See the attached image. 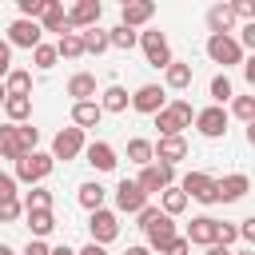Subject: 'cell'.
Wrapping results in <instances>:
<instances>
[{
  "instance_id": "obj_1",
  "label": "cell",
  "mask_w": 255,
  "mask_h": 255,
  "mask_svg": "<svg viewBox=\"0 0 255 255\" xmlns=\"http://www.w3.org/2000/svg\"><path fill=\"white\" fill-rule=\"evenodd\" d=\"M151 120H155L159 135H183V128H191V120H195V108H191V100L175 96V100H167Z\"/></svg>"
},
{
  "instance_id": "obj_2",
  "label": "cell",
  "mask_w": 255,
  "mask_h": 255,
  "mask_svg": "<svg viewBox=\"0 0 255 255\" xmlns=\"http://www.w3.org/2000/svg\"><path fill=\"white\" fill-rule=\"evenodd\" d=\"M52 167H56V159H52L48 151H28V155L16 159L12 179H16V183H28V187H40V183L52 175Z\"/></svg>"
},
{
  "instance_id": "obj_3",
  "label": "cell",
  "mask_w": 255,
  "mask_h": 255,
  "mask_svg": "<svg viewBox=\"0 0 255 255\" xmlns=\"http://www.w3.org/2000/svg\"><path fill=\"white\" fill-rule=\"evenodd\" d=\"M195 131L203 135V139H223L227 135V124H231V116H227V108H215V104H207V108H199L195 112Z\"/></svg>"
},
{
  "instance_id": "obj_4",
  "label": "cell",
  "mask_w": 255,
  "mask_h": 255,
  "mask_svg": "<svg viewBox=\"0 0 255 255\" xmlns=\"http://www.w3.org/2000/svg\"><path fill=\"white\" fill-rule=\"evenodd\" d=\"M207 60L211 64H219L223 72L227 68H235V64H243V48L235 44V36H207Z\"/></svg>"
},
{
  "instance_id": "obj_5",
  "label": "cell",
  "mask_w": 255,
  "mask_h": 255,
  "mask_svg": "<svg viewBox=\"0 0 255 255\" xmlns=\"http://www.w3.org/2000/svg\"><path fill=\"white\" fill-rule=\"evenodd\" d=\"M183 195H187V203L195 199V203H215V175H207V171H187L179 183H175Z\"/></svg>"
},
{
  "instance_id": "obj_6",
  "label": "cell",
  "mask_w": 255,
  "mask_h": 255,
  "mask_svg": "<svg viewBox=\"0 0 255 255\" xmlns=\"http://www.w3.org/2000/svg\"><path fill=\"white\" fill-rule=\"evenodd\" d=\"M88 243H100V247H108L116 235H120V215L116 211H108V207H100V211H88Z\"/></svg>"
},
{
  "instance_id": "obj_7",
  "label": "cell",
  "mask_w": 255,
  "mask_h": 255,
  "mask_svg": "<svg viewBox=\"0 0 255 255\" xmlns=\"http://www.w3.org/2000/svg\"><path fill=\"white\" fill-rule=\"evenodd\" d=\"M139 48H143V56H147L151 68H167V64L175 60V56H171V44H167V36H163L159 28L139 32Z\"/></svg>"
},
{
  "instance_id": "obj_8",
  "label": "cell",
  "mask_w": 255,
  "mask_h": 255,
  "mask_svg": "<svg viewBox=\"0 0 255 255\" xmlns=\"http://www.w3.org/2000/svg\"><path fill=\"white\" fill-rule=\"evenodd\" d=\"M84 143H88V139H84L80 128H60V131L52 135V151H48V155H52V159H64V163H68V159H80V155H84Z\"/></svg>"
},
{
  "instance_id": "obj_9",
  "label": "cell",
  "mask_w": 255,
  "mask_h": 255,
  "mask_svg": "<svg viewBox=\"0 0 255 255\" xmlns=\"http://www.w3.org/2000/svg\"><path fill=\"white\" fill-rule=\"evenodd\" d=\"M135 183H139V191L143 195H159L163 187H171L175 183V167H167V163H147V167H139V175H135Z\"/></svg>"
},
{
  "instance_id": "obj_10",
  "label": "cell",
  "mask_w": 255,
  "mask_h": 255,
  "mask_svg": "<svg viewBox=\"0 0 255 255\" xmlns=\"http://www.w3.org/2000/svg\"><path fill=\"white\" fill-rule=\"evenodd\" d=\"M68 16V32H84V28H96L100 16H104V4L100 0H76L72 8H64Z\"/></svg>"
},
{
  "instance_id": "obj_11",
  "label": "cell",
  "mask_w": 255,
  "mask_h": 255,
  "mask_svg": "<svg viewBox=\"0 0 255 255\" xmlns=\"http://www.w3.org/2000/svg\"><path fill=\"white\" fill-rule=\"evenodd\" d=\"M4 44H8V48H28V52H32L36 44H44V32H40V24H36V20H20V16H16V20L8 24Z\"/></svg>"
},
{
  "instance_id": "obj_12",
  "label": "cell",
  "mask_w": 255,
  "mask_h": 255,
  "mask_svg": "<svg viewBox=\"0 0 255 255\" xmlns=\"http://www.w3.org/2000/svg\"><path fill=\"white\" fill-rule=\"evenodd\" d=\"M143 235H147V243H143V247H147L151 255H159V251H163V247H167V243H171V239H175L179 231H175V219L159 211V215H155V219H151V223L143 227Z\"/></svg>"
},
{
  "instance_id": "obj_13",
  "label": "cell",
  "mask_w": 255,
  "mask_h": 255,
  "mask_svg": "<svg viewBox=\"0 0 255 255\" xmlns=\"http://www.w3.org/2000/svg\"><path fill=\"white\" fill-rule=\"evenodd\" d=\"M128 100H131V108H135L139 116H155V112L167 104V92H163V84H139Z\"/></svg>"
},
{
  "instance_id": "obj_14",
  "label": "cell",
  "mask_w": 255,
  "mask_h": 255,
  "mask_svg": "<svg viewBox=\"0 0 255 255\" xmlns=\"http://www.w3.org/2000/svg\"><path fill=\"white\" fill-rule=\"evenodd\" d=\"M151 159L175 167L179 159H187V139H183V135H159V139L151 143Z\"/></svg>"
},
{
  "instance_id": "obj_15",
  "label": "cell",
  "mask_w": 255,
  "mask_h": 255,
  "mask_svg": "<svg viewBox=\"0 0 255 255\" xmlns=\"http://www.w3.org/2000/svg\"><path fill=\"white\" fill-rule=\"evenodd\" d=\"M183 239L195 243V247H211V243H219V219H215V215H195V219L187 223Z\"/></svg>"
},
{
  "instance_id": "obj_16",
  "label": "cell",
  "mask_w": 255,
  "mask_h": 255,
  "mask_svg": "<svg viewBox=\"0 0 255 255\" xmlns=\"http://www.w3.org/2000/svg\"><path fill=\"white\" fill-rule=\"evenodd\" d=\"M247 191H251V179L243 171H231V175L215 179V203H239Z\"/></svg>"
},
{
  "instance_id": "obj_17",
  "label": "cell",
  "mask_w": 255,
  "mask_h": 255,
  "mask_svg": "<svg viewBox=\"0 0 255 255\" xmlns=\"http://www.w3.org/2000/svg\"><path fill=\"white\" fill-rule=\"evenodd\" d=\"M143 207H147V195L139 191V183H135V179H120V183H116V211L135 215V211H143Z\"/></svg>"
},
{
  "instance_id": "obj_18",
  "label": "cell",
  "mask_w": 255,
  "mask_h": 255,
  "mask_svg": "<svg viewBox=\"0 0 255 255\" xmlns=\"http://www.w3.org/2000/svg\"><path fill=\"white\" fill-rule=\"evenodd\" d=\"M151 16H155V4L151 0H128L124 8H120V24L124 28H143V24H151Z\"/></svg>"
},
{
  "instance_id": "obj_19",
  "label": "cell",
  "mask_w": 255,
  "mask_h": 255,
  "mask_svg": "<svg viewBox=\"0 0 255 255\" xmlns=\"http://www.w3.org/2000/svg\"><path fill=\"white\" fill-rule=\"evenodd\" d=\"M84 159L96 167V171H116V147L108 143V139H92V143H84Z\"/></svg>"
},
{
  "instance_id": "obj_20",
  "label": "cell",
  "mask_w": 255,
  "mask_h": 255,
  "mask_svg": "<svg viewBox=\"0 0 255 255\" xmlns=\"http://www.w3.org/2000/svg\"><path fill=\"white\" fill-rule=\"evenodd\" d=\"M191 80H195V68L183 64V60H171V64L163 68V92H187Z\"/></svg>"
},
{
  "instance_id": "obj_21",
  "label": "cell",
  "mask_w": 255,
  "mask_h": 255,
  "mask_svg": "<svg viewBox=\"0 0 255 255\" xmlns=\"http://www.w3.org/2000/svg\"><path fill=\"white\" fill-rule=\"evenodd\" d=\"M231 28H235V12H231V4H211L207 8V32L211 36H231Z\"/></svg>"
},
{
  "instance_id": "obj_22",
  "label": "cell",
  "mask_w": 255,
  "mask_h": 255,
  "mask_svg": "<svg viewBox=\"0 0 255 255\" xmlns=\"http://www.w3.org/2000/svg\"><path fill=\"white\" fill-rule=\"evenodd\" d=\"M96 104H100V112H104V116H108V112H112V116H120V112H128V104H131V100H128V88L108 84V88L100 92V100H96Z\"/></svg>"
},
{
  "instance_id": "obj_23",
  "label": "cell",
  "mask_w": 255,
  "mask_h": 255,
  "mask_svg": "<svg viewBox=\"0 0 255 255\" xmlns=\"http://www.w3.org/2000/svg\"><path fill=\"white\" fill-rule=\"evenodd\" d=\"M100 120H104V112H100V104H96V100L72 104V128L88 131V128H100Z\"/></svg>"
},
{
  "instance_id": "obj_24",
  "label": "cell",
  "mask_w": 255,
  "mask_h": 255,
  "mask_svg": "<svg viewBox=\"0 0 255 255\" xmlns=\"http://www.w3.org/2000/svg\"><path fill=\"white\" fill-rule=\"evenodd\" d=\"M36 24H40V32H60V36H64V32H68L64 4H60V0H48V4H44V16H40Z\"/></svg>"
},
{
  "instance_id": "obj_25",
  "label": "cell",
  "mask_w": 255,
  "mask_h": 255,
  "mask_svg": "<svg viewBox=\"0 0 255 255\" xmlns=\"http://www.w3.org/2000/svg\"><path fill=\"white\" fill-rule=\"evenodd\" d=\"M96 76L92 72H76L72 80H68V96H72V104H84V100H96Z\"/></svg>"
},
{
  "instance_id": "obj_26",
  "label": "cell",
  "mask_w": 255,
  "mask_h": 255,
  "mask_svg": "<svg viewBox=\"0 0 255 255\" xmlns=\"http://www.w3.org/2000/svg\"><path fill=\"white\" fill-rule=\"evenodd\" d=\"M76 199H80V207H84V211H100V207H104V199H108V187H104L100 179H88V183H80Z\"/></svg>"
},
{
  "instance_id": "obj_27",
  "label": "cell",
  "mask_w": 255,
  "mask_h": 255,
  "mask_svg": "<svg viewBox=\"0 0 255 255\" xmlns=\"http://www.w3.org/2000/svg\"><path fill=\"white\" fill-rule=\"evenodd\" d=\"M0 84H4V96H32V72L28 68H12Z\"/></svg>"
},
{
  "instance_id": "obj_28",
  "label": "cell",
  "mask_w": 255,
  "mask_h": 255,
  "mask_svg": "<svg viewBox=\"0 0 255 255\" xmlns=\"http://www.w3.org/2000/svg\"><path fill=\"white\" fill-rule=\"evenodd\" d=\"M80 44H84V56H104L108 52V28H84L80 32Z\"/></svg>"
},
{
  "instance_id": "obj_29",
  "label": "cell",
  "mask_w": 255,
  "mask_h": 255,
  "mask_svg": "<svg viewBox=\"0 0 255 255\" xmlns=\"http://www.w3.org/2000/svg\"><path fill=\"white\" fill-rule=\"evenodd\" d=\"M159 211H163V215H171V219H175V215H183V211H187V195H183L175 183H171V187H163V191H159Z\"/></svg>"
},
{
  "instance_id": "obj_30",
  "label": "cell",
  "mask_w": 255,
  "mask_h": 255,
  "mask_svg": "<svg viewBox=\"0 0 255 255\" xmlns=\"http://www.w3.org/2000/svg\"><path fill=\"white\" fill-rule=\"evenodd\" d=\"M24 147H20V135H16V124H0V159H20Z\"/></svg>"
},
{
  "instance_id": "obj_31",
  "label": "cell",
  "mask_w": 255,
  "mask_h": 255,
  "mask_svg": "<svg viewBox=\"0 0 255 255\" xmlns=\"http://www.w3.org/2000/svg\"><path fill=\"white\" fill-rule=\"evenodd\" d=\"M207 92H211L215 108H223V104H231V96H235V84H231V76H227V72H215V76H211V84H207Z\"/></svg>"
},
{
  "instance_id": "obj_32",
  "label": "cell",
  "mask_w": 255,
  "mask_h": 255,
  "mask_svg": "<svg viewBox=\"0 0 255 255\" xmlns=\"http://www.w3.org/2000/svg\"><path fill=\"white\" fill-rule=\"evenodd\" d=\"M4 116H8V124H28V116H32V96H8V100H4Z\"/></svg>"
},
{
  "instance_id": "obj_33",
  "label": "cell",
  "mask_w": 255,
  "mask_h": 255,
  "mask_svg": "<svg viewBox=\"0 0 255 255\" xmlns=\"http://www.w3.org/2000/svg\"><path fill=\"white\" fill-rule=\"evenodd\" d=\"M24 219H28V231H32V239H48V235L56 231V215H52V211H28Z\"/></svg>"
},
{
  "instance_id": "obj_34",
  "label": "cell",
  "mask_w": 255,
  "mask_h": 255,
  "mask_svg": "<svg viewBox=\"0 0 255 255\" xmlns=\"http://www.w3.org/2000/svg\"><path fill=\"white\" fill-rule=\"evenodd\" d=\"M52 48H56V60H80V56H84L80 32H64V36H60V40H56Z\"/></svg>"
},
{
  "instance_id": "obj_35",
  "label": "cell",
  "mask_w": 255,
  "mask_h": 255,
  "mask_svg": "<svg viewBox=\"0 0 255 255\" xmlns=\"http://www.w3.org/2000/svg\"><path fill=\"white\" fill-rule=\"evenodd\" d=\"M139 44V32H131V28H124V24H116V28H108V48H120V52H131Z\"/></svg>"
},
{
  "instance_id": "obj_36",
  "label": "cell",
  "mask_w": 255,
  "mask_h": 255,
  "mask_svg": "<svg viewBox=\"0 0 255 255\" xmlns=\"http://www.w3.org/2000/svg\"><path fill=\"white\" fill-rule=\"evenodd\" d=\"M20 207H24V215L28 211H52V191L48 187H32V191H24Z\"/></svg>"
},
{
  "instance_id": "obj_37",
  "label": "cell",
  "mask_w": 255,
  "mask_h": 255,
  "mask_svg": "<svg viewBox=\"0 0 255 255\" xmlns=\"http://www.w3.org/2000/svg\"><path fill=\"white\" fill-rule=\"evenodd\" d=\"M128 159H131L135 167H147V163H151V139L131 135V139H128Z\"/></svg>"
},
{
  "instance_id": "obj_38",
  "label": "cell",
  "mask_w": 255,
  "mask_h": 255,
  "mask_svg": "<svg viewBox=\"0 0 255 255\" xmlns=\"http://www.w3.org/2000/svg\"><path fill=\"white\" fill-rule=\"evenodd\" d=\"M227 116H235V120H243V124H255V96H231Z\"/></svg>"
},
{
  "instance_id": "obj_39",
  "label": "cell",
  "mask_w": 255,
  "mask_h": 255,
  "mask_svg": "<svg viewBox=\"0 0 255 255\" xmlns=\"http://www.w3.org/2000/svg\"><path fill=\"white\" fill-rule=\"evenodd\" d=\"M32 64H36L40 72H52V68H56V48H52V44H36V48H32Z\"/></svg>"
},
{
  "instance_id": "obj_40",
  "label": "cell",
  "mask_w": 255,
  "mask_h": 255,
  "mask_svg": "<svg viewBox=\"0 0 255 255\" xmlns=\"http://www.w3.org/2000/svg\"><path fill=\"white\" fill-rule=\"evenodd\" d=\"M16 135H20L24 155H28V151H40V128H32V124H16Z\"/></svg>"
},
{
  "instance_id": "obj_41",
  "label": "cell",
  "mask_w": 255,
  "mask_h": 255,
  "mask_svg": "<svg viewBox=\"0 0 255 255\" xmlns=\"http://www.w3.org/2000/svg\"><path fill=\"white\" fill-rule=\"evenodd\" d=\"M24 215V207H20V195L16 199H0V223H16Z\"/></svg>"
},
{
  "instance_id": "obj_42",
  "label": "cell",
  "mask_w": 255,
  "mask_h": 255,
  "mask_svg": "<svg viewBox=\"0 0 255 255\" xmlns=\"http://www.w3.org/2000/svg\"><path fill=\"white\" fill-rule=\"evenodd\" d=\"M44 4L48 0H20L16 8H20V20H40L44 16Z\"/></svg>"
},
{
  "instance_id": "obj_43",
  "label": "cell",
  "mask_w": 255,
  "mask_h": 255,
  "mask_svg": "<svg viewBox=\"0 0 255 255\" xmlns=\"http://www.w3.org/2000/svg\"><path fill=\"white\" fill-rule=\"evenodd\" d=\"M231 12H235V20L255 24V4H251V0H235V4H231Z\"/></svg>"
},
{
  "instance_id": "obj_44",
  "label": "cell",
  "mask_w": 255,
  "mask_h": 255,
  "mask_svg": "<svg viewBox=\"0 0 255 255\" xmlns=\"http://www.w3.org/2000/svg\"><path fill=\"white\" fill-rule=\"evenodd\" d=\"M16 187H20V183L12 179V171H0V199H16V195H20Z\"/></svg>"
},
{
  "instance_id": "obj_45",
  "label": "cell",
  "mask_w": 255,
  "mask_h": 255,
  "mask_svg": "<svg viewBox=\"0 0 255 255\" xmlns=\"http://www.w3.org/2000/svg\"><path fill=\"white\" fill-rule=\"evenodd\" d=\"M159 255H191V243H187L183 235H175V239H171V243H167Z\"/></svg>"
},
{
  "instance_id": "obj_46",
  "label": "cell",
  "mask_w": 255,
  "mask_h": 255,
  "mask_svg": "<svg viewBox=\"0 0 255 255\" xmlns=\"http://www.w3.org/2000/svg\"><path fill=\"white\" fill-rule=\"evenodd\" d=\"M235 239H239V231H235V223H223V219H219V247H231Z\"/></svg>"
},
{
  "instance_id": "obj_47",
  "label": "cell",
  "mask_w": 255,
  "mask_h": 255,
  "mask_svg": "<svg viewBox=\"0 0 255 255\" xmlns=\"http://www.w3.org/2000/svg\"><path fill=\"white\" fill-rule=\"evenodd\" d=\"M8 72H12V48H8V44H4V36H0V80H4Z\"/></svg>"
},
{
  "instance_id": "obj_48",
  "label": "cell",
  "mask_w": 255,
  "mask_h": 255,
  "mask_svg": "<svg viewBox=\"0 0 255 255\" xmlns=\"http://www.w3.org/2000/svg\"><path fill=\"white\" fill-rule=\"evenodd\" d=\"M243 80H247V84L255 88V56H251V60L243 56Z\"/></svg>"
},
{
  "instance_id": "obj_49",
  "label": "cell",
  "mask_w": 255,
  "mask_h": 255,
  "mask_svg": "<svg viewBox=\"0 0 255 255\" xmlns=\"http://www.w3.org/2000/svg\"><path fill=\"white\" fill-rule=\"evenodd\" d=\"M76 255H108V247H100V243H84Z\"/></svg>"
},
{
  "instance_id": "obj_50",
  "label": "cell",
  "mask_w": 255,
  "mask_h": 255,
  "mask_svg": "<svg viewBox=\"0 0 255 255\" xmlns=\"http://www.w3.org/2000/svg\"><path fill=\"white\" fill-rule=\"evenodd\" d=\"M203 255H231V247H219V243H211V247H203Z\"/></svg>"
},
{
  "instance_id": "obj_51",
  "label": "cell",
  "mask_w": 255,
  "mask_h": 255,
  "mask_svg": "<svg viewBox=\"0 0 255 255\" xmlns=\"http://www.w3.org/2000/svg\"><path fill=\"white\" fill-rule=\"evenodd\" d=\"M124 255H151V251H147V247H143V243H135V247H128V251H124Z\"/></svg>"
},
{
  "instance_id": "obj_52",
  "label": "cell",
  "mask_w": 255,
  "mask_h": 255,
  "mask_svg": "<svg viewBox=\"0 0 255 255\" xmlns=\"http://www.w3.org/2000/svg\"><path fill=\"white\" fill-rule=\"evenodd\" d=\"M48 255H76V251H72V247H52Z\"/></svg>"
},
{
  "instance_id": "obj_53",
  "label": "cell",
  "mask_w": 255,
  "mask_h": 255,
  "mask_svg": "<svg viewBox=\"0 0 255 255\" xmlns=\"http://www.w3.org/2000/svg\"><path fill=\"white\" fill-rule=\"evenodd\" d=\"M0 255H16V251H12V247H8V243H0Z\"/></svg>"
},
{
  "instance_id": "obj_54",
  "label": "cell",
  "mask_w": 255,
  "mask_h": 255,
  "mask_svg": "<svg viewBox=\"0 0 255 255\" xmlns=\"http://www.w3.org/2000/svg\"><path fill=\"white\" fill-rule=\"evenodd\" d=\"M231 255H255V251H251V247H243V251H231Z\"/></svg>"
},
{
  "instance_id": "obj_55",
  "label": "cell",
  "mask_w": 255,
  "mask_h": 255,
  "mask_svg": "<svg viewBox=\"0 0 255 255\" xmlns=\"http://www.w3.org/2000/svg\"><path fill=\"white\" fill-rule=\"evenodd\" d=\"M4 100H8V96H4V84H0V108H4Z\"/></svg>"
}]
</instances>
